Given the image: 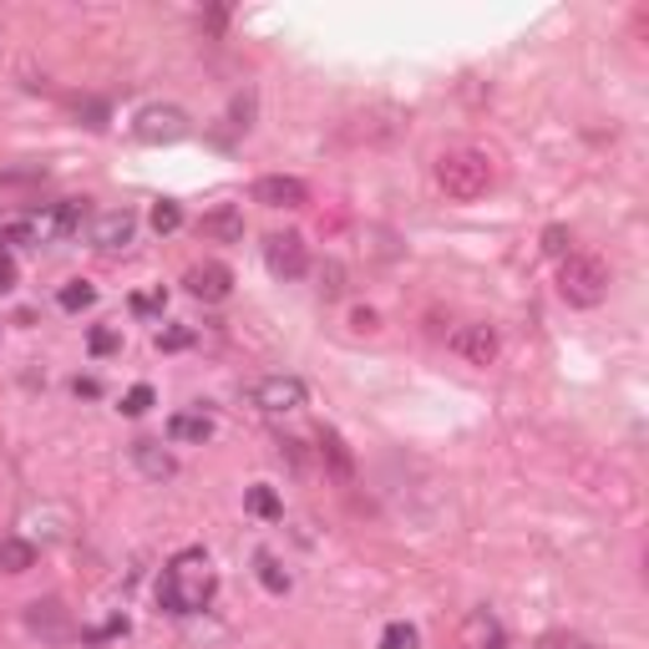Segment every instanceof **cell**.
Listing matches in <instances>:
<instances>
[{
    "label": "cell",
    "mask_w": 649,
    "mask_h": 649,
    "mask_svg": "<svg viewBox=\"0 0 649 649\" xmlns=\"http://www.w3.org/2000/svg\"><path fill=\"white\" fill-rule=\"evenodd\" d=\"M213 593H219V568H213V559H208L204 548L173 553L158 578L162 614H177V620H183V614H204V609L213 604Z\"/></svg>",
    "instance_id": "6da1fadb"
},
{
    "label": "cell",
    "mask_w": 649,
    "mask_h": 649,
    "mask_svg": "<svg viewBox=\"0 0 649 649\" xmlns=\"http://www.w3.org/2000/svg\"><path fill=\"white\" fill-rule=\"evenodd\" d=\"M492 158L477 148H457L437 158V188L452 198V204H477L487 188H492Z\"/></svg>",
    "instance_id": "7a4b0ae2"
},
{
    "label": "cell",
    "mask_w": 649,
    "mask_h": 649,
    "mask_svg": "<svg viewBox=\"0 0 649 649\" xmlns=\"http://www.w3.org/2000/svg\"><path fill=\"white\" fill-rule=\"evenodd\" d=\"M609 265L599 254H563L559 259V295L574 305V310H593L609 299Z\"/></svg>",
    "instance_id": "3957f363"
},
{
    "label": "cell",
    "mask_w": 649,
    "mask_h": 649,
    "mask_svg": "<svg viewBox=\"0 0 649 649\" xmlns=\"http://www.w3.org/2000/svg\"><path fill=\"white\" fill-rule=\"evenodd\" d=\"M305 401H310V385L299 381V376H265V381L254 385V406L269 416H290Z\"/></svg>",
    "instance_id": "277c9868"
},
{
    "label": "cell",
    "mask_w": 649,
    "mask_h": 649,
    "mask_svg": "<svg viewBox=\"0 0 649 649\" xmlns=\"http://www.w3.org/2000/svg\"><path fill=\"white\" fill-rule=\"evenodd\" d=\"M265 265L274 280H305V269H310V249H305V238L299 234H269L265 238Z\"/></svg>",
    "instance_id": "5b68a950"
},
{
    "label": "cell",
    "mask_w": 649,
    "mask_h": 649,
    "mask_svg": "<svg viewBox=\"0 0 649 649\" xmlns=\"http://www.w3.org/2000/svg\"><path fill=\"white\" fill-rule=\"evenodd\" d=\"M133 133L143 143H177V137H188V112L183 107H168V102H152L137 112Z\"/></svg>",
    "instance_id": "8992f818"
},
{
    "label": "cell",
    "mask_w": 649,
    "mask_h": 649,
    "mask_svg": "<svg viewBox=\"0 0 649 649\" xmlns=\"http://www.w3.org/2000/svg\"><path fill=\"white\" fill-rule=\"evenodd\" d=\"M254 204H265V208H305L310 204V183L295 173H265L259 183L249 188Z\"/></svg>",
    "instance_id": "52a82bcc"
},
{
    "label": "cell",
    "mask_w": 649,
    "mask_h": 649,
    "mask_svg": "<svg viewBox=\"0 0 649 649\" xmlns=\"http://www.w3.org/2000/svg\"><path fill=\"white\" fill-rule=\"evenodd\" d=\"M183 284H188L193 299H204V305H223V299L234 295V269L219 265V259H204V265H193L188 274H183Z\"/></svg>",
    "instance_id": "ba28073f"
},
{
    "label": "cell",
    "mask_w": 649,
    "mask_h": 649,
    "mask_svg": "<svg viewBox=\"0 0 649 649\" xmlns=\"http://www.w3.org/2000/svg\"><path fill=\"white\" fill-rule=\"evenodd\" d=\"M452 351L462 355V360H473V366H492L498 360V351H502V340H498V330L492 324H482V320H473V324H457L452 330V340H446Z\"/></svg>",
    "instance_id": "9c48e42d"
},
{
    "label": "cell",
    "mask_w": 649,
    "mask_h": 649,
    "mask_svg": "<svg viewBox=\"0 0 649 649\" xmlns=\"http://www.w3.org/2000/svg\"><path fill=\"white\" fill-rule=\"evenodd\" d=\"M133 234H137V213L133 208H112V213H102V219H97V229H91V244H97V249H127V244H133Z\"/></svg>",
    "instance_id": "30bf717a"
},
{
    "label": "cell",
    "mask_w": 649,
    "mask_h": 649,
    "mask_svg": "<svg viewBox=\"0 0 649 649\" xmlns=\"http://www.w3.org/2000/svg\"><path fill=\"white\" fill-rule=\"evenodd\" d=\"M198 234H204L208 244H238V238H244V213H238L234 204L208 208L204 219H198Z\"/></svg>",
    "instance_id": "8fae6325"
},
{
    "label": "cell",
    "mask_w": 649,
    "mask_h": 649,
    "mask_svg": "<svg viewBox=\"0 0 649 649\" xmlns=\"http://www.w3.org/2000/svg\"><path fill=\"white\" fill-rule=\"evenodd\" d=\"M462 639H467V649H507V635H502L498 614H487V609H473V614H467Z\"/></svg>",
    "instance_id": "7c38bea8"
},
{
    "label": "cell",
    "mask_w": 649,
    "mask_h": 649,
    "mask_svg": "<svg viewBox=\"0 0 649 649\" xmlns=\"http://www.w3.org/2000/svg\"><path fill=\"white\" fill-rule=\"evenodd\" d=\"M133 462H137V473L152 477V482H168V477L177 473L173 452H162L158 442H133Z\"/></svg>",
    "instance_id": "4fadbf2b"
},
{
    "label": "cell",
    "mask_w": 649,
    "mask_h": 649,
    "mask_svg": "<svg viewBox=\"0 0 649 649\" xmlns=\"http://www.w3.org/2000/svg\"><path fill=\"white\" fill-rule=\"evenodd\" d=\"M168 437H173V442H208V437H213V421H208L204 412H177V416H168Z\"/></svg>",
    "instance_id": "5bb4252c"
},
{
    "label": "cell",
    "mask_w": 649,
    "mask_h": 649,
    "mask_svg": "<svg viewBox=\"0 0 649 649\" xmlns=\"http://www.w3.org/2000/svg\"><path fill=\"white\" fill-rule=\"evenodd\" d=\"M320 457L330 462L340 477H355V457H351V446H345V437H340L335 427H320Z\"/></svg>",
    "instance_id": "9a60e30c"
},
{
    "label": "cell",
    "mask_w": 649,
    "mask_h": 649,
    "mask_svg": "<svg viewBox=\"0 0 649 649\" xmlns=\"http://www.w3.org/2000/svg\"><path fill=\"white\" fill-rule=\"evenodd\" d=\"M82 219H87V198H61V204L51 208V234H57V238L76 234Z\"/></svg>",
    "instance_id": "2e32d148"
},
{
    "label": "cell",
    "mask_w": 649,
    "mask_h": 649,
    "mask_svg": "<svg viewBox=\"0 0 649 649\" xmlns=\"http://www.w3.org/2000/svg\"><path fill=\"white\" fill-rule=\"evenodd\" d=\"M36 563V548L26 538H0V574H26Z\"/></svg>",
    "instance_id": "e0dca14e"
},
{
    "label": "cell",
    "mask_w": 649,
    "mask_h": 649,
    "mask_svg": "<svg viewBox=\"0 0 649 649\" xmlns=\"http://www.w3.org/2000/svg\"><path fill=\"white\" fill-rule=\"evenodd\" d=\"M244 507H249L254 517H269V523H274V517H284V502L274 498V487H249V492H244Z\"/></svg>",
    "instance_id": "ac0fdd59"
},
{
    "label": "cell",
    "mask_w": 649,
    "mask_h": 649,
    "mask_svg": "<svg viewBox=\"0 0 649 649\" xmlns=\"http://www.w3.org/2000/svg\"><path fill=\"white\" fill-rule=\"evenodd\" d=\"M57 305H61V310H66V315H76V310H91V305H97V290H91L87 280H72V284H61Z\"/></svg>",
    "instance_id": "d6986e66"
},
{
    "label": "cell",
    "mask_w": 649,
    "mask_h": 649,
    "mask_svg": "<svg viewBox=\"0 0 649 649\" xmlns=\"http://www.w3.org/2000/svg\"><path fill=\"white\" fill-rule=\"evenodd\" d=\"M254 574H259V584H265L269 593H290V574L280 568L274 553H259V559H254Z\"/></svg>",
    "instance_id": "ffe728a7"
},
{
    "label": "cell",
    "mask_w": 649,
    "mask_h": 649,
    "mask_svg": "<svg viewBox=\"0 0 649 649\" xmlns=\"http://www.w3.org/2000/svg\"><path fill=\"white\" fill-rule=\"evenodd\" d=\"M421 645V635H416V624H406V620H391L381 629V649H416Z\"/></svg>",
    "instance_id": "44dd1931"
},
{
    "label": "cell",
    "mask_w": 649,
    "mask_h": 649,
    "mask_svg": "<svg viewBox=\"0 0 649 649\" xmlns=\"http://www.w3.org/2000/svg\"><path fill=\"white\" fill-rule=\"evenodd\" d=\"M152 229H158V234H177V229H183V208H177L173 198L152 204Z\"/></svg>",
    "instance_id": "7402d4cb"
},
{
    "label": "cell",
    "mask_w": 649,
    "mask_h": 649,
    "mask_svg": "<svg viewBox=\"0 0 649 649\" xmlns=\"http://www.w3.org/2000/svg\"><path fill=\"white\" fill-rule=\"evenodd\" d=\"M148 406H152V385H148V381H137L133 391L122 396V412H127V416H143Z\"/></svg>",
    "instance_id": "603a6c76"
},
{
    "label": "cell",
    "mask_w": 649,
    "mask_h": 649,
    "mask_svg": "<svg viewBox=\"0 0 649 649\" xmlns=\"http://www.w3.org/2000/svg\"><path fill=\"white\" fill-rule=\"evenodd\" d=\"M87 345H91V355H112L122 345V335L118 330H107V324H97V330L87 335Z\"/></svg>",
    "instance_id": "cb8c5ba5"
},
{
    "label": "cell",
    "mask_w": 649,
    "mask_h": 649,
    "mask_svg": "<svg viewBox=\"0 0 649 649\" xmlns=\"http://www.w3.org/2000/svg\"><path fill=\"white\" fill-rule=\"evenodd\" d=\"M563 249H568V229H543V254L563 259Z\"/></svg>",
    "instance_id": "d4e9b609"
},
{
    "label": "cell",
    "mask_w": 649,
    "mask_h": 649,
    "mask_svg": "<svg viewBox=\"0 0 649 649\" xmlns=\"http://www.w3.org/2000/svg\"><path fill=\"white\" fill-rule=\"evenodd\" d=\"M188 330H162V335H158V351H183V345H188Z\"/></svg>",
    "instance_id": "484cf974"
},
{
    "label": "cell",
    "mask_w": 649,
    "mask_h": 649,
    "mask_svg": "<svg viewBox=\"0 0 649 649\" xmlns=\"http://www.w3.org/2000/svg\"><path fill=\"white\" fill-rule=\"evenodd\" d=\"M5 290H15V259L0 249V295H5Z\"/></svg>",
    "instance_id": "4316f807"
},
{
    "label": "cell",
    "mask_w": 649,
    "mask_h": 649,
    "mask_svg": "<svg viewBox=\"0 0 649 649\" xmlns=\"http://www.w3.org/2000/svg\"><path fill=\"white\" fill-rule=\"evenodd\" d=\"M340 280H345V274H340V269L330 265V269H324V274H320V290H324V295H330V299H335L340 290H345V284H340Z\"/></svg>",
    "instance_id": "83f0119b"
},
{
    "label": "cell",
    "mask_w": 649,
    "mask_h": 649,
    "mask_svg": "<svg viewBox=\"0 0 649 649\" xmlns=\"http://www.w3.org/2000/svg\"><path fill=\"white\" fill-rule=\"evenodd\" d=\"M351 324H355V330H381V315H376V310H366V305H360V310L351 315Z\"/></svg>",
    "instance_id": "f1b7e54d"
},
{
    "label": "cell",
    "mask_w": 649,
    "mask_h": 649,
    "mask_svg": "<svg viewBox=\"0 0 649 649\" xmlns=\"http://www.w3.org/2000/svg\"><path fill=\"white\" fill-rule=\"evenodd\" d=\"M133 310H137V315H152V310H162V295H137V299H133Z\"/></svg>",
    "instance_id": "f546056e"
},
{
    "label": "cell",
    "mask_w": 649,
    "mask_h": 649,
    "mask_svg": "<svg viewBox=\"0 0 649 649\" xmlns=\"http://www.w3.org/2000/svg\"><path fill=\"white\" fill-rule=\"evenodd\" d=\"M553 649H589V645H578V639H568V645H553Z\"/></svg>",
    "instance_id": "4dcf8cb0"
}]
</instances>
